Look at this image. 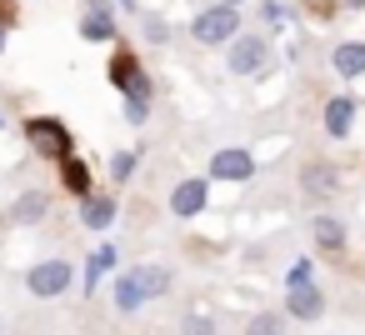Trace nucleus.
<instances>
[{
  "mask_svg": "<svg viewBox=\"0 0 365 335\" xmlns=\"http://www.w3.org/2000/svg\"><path fill=\"white\" fill-rule=\"evenodd\" d=\"M350 125H355V100H350V96H330V105H325V130H330L335 140H345Z\"/></svg>",
  "mask_w": 365,
  "mask_h": 335,
  "instance_id": "10",
  "label": "nucleus"
},
{
  "mask_svg": "<svg viewBox=\"0 0 365 335\" xmlns=\"http://www.w3.org/2000/svg\"><path fill=\"white\" fill-rule=\"evenodd\" d=\"M61 170H66V185H71L76 195H91V170H86L76 155H66V160H61Z\"/></svg>",
  "mask_w": 365,
  "mask_h": 335,
  "instance_id": "17",
  "label": "nucleus"
},
{
  "mask_svg": "<svg viewBox=\"0 0 365 335\" xmlns=\"http://www.w3.org/2000/svg\"><path fill=\"white\" fill-rule=\"evenodd\" d=\"M330 66H335V76H345V81L365 76V41H345V46H335Z\"/></svg>",
  "mask_w": 365,
  "mask_h": 335,
  "instance_id": "11",
  "label": "nucleus"
},
{
  "mask_svg": "<svg viewBox=\"0 0 365 335\" xmlns=\"http://www.w3.org/2000/svg\"><path fill=\"white\" fill-rule=\"evenodd\" d=\"M220 6H230V11H235V6H240V0H220Z\"/></svg>",
  "mask_w": 365,
  "mask_h": 335,
  "instance_id": "25",
  "label": "nucleus"
},
{
  "mask_svg": "<svg viewBox=\"0 0 365 335\" xmlns=\"http://www.w3.org/2000/svg\"><path fill=\"white\" fill-rule=\"evenodd\" d=\"M81 220H86L91 230H106V225L115 220V200H110V195H86V205H81Z\"/></svg>",
  "mask_w": 365,
  "mask_h": 335,
  "instance_id": "14",
  "label": "nucleus"
},
{
  "mask_svg": "<svg viewBox=\"0 0 365 335\" xmlns=\"http://www.w3.org/2000/svg\"><path fill=\"white\" fill-rule=\"evenodd\" d=\"M185 335H215V320L200 315V310H190V315H185Z\"/></svg>",
  "mask_w": 365,
  "mask_h": 335,
  "instance_id": "20",
  "label": "nucleus"
},
{
  "mask_svg": "<svg viewBox=\"0 0 365 335\" xmlns=\"http://www.w3.org/2000/svg\"><path fill=\"white\" fill-rule=\"evenodd\" d=\"M190 36L200 46H220V41H235L240 36V16L230 6H205L195 21H190Z\"/></svg>",
  "mask_w": 365,
  "mask_h": 335,
  "instance_id": "2",
  "label": "nucleus"
},
{
  "mask_svg": "<svg viewBox=\"0 0 365 335\" xmlns=\"http://www.w3.org/2000/svg\"><path fill=\"white\" fill-rule=\"evenodd\" d=\"M315 240H320L325 250H340V245H345V225H340L335 215H315Z\"/></svg>",
  "mask_w": 365,
  "mask_h": 335,
  "instance_id": "15",
  "label": "nucleus"
},
{
  "mask_svg": "<svg viewBox=\"0 0 365 335\" xmlns=\"http://www.w3.org/2000/svg\"><path fill=\"white\" fill-rule=\"evenodd\" d=\"M51 215V195H41V190H26L16 205H11V220H21V225H36V220H46Z\"/></svg>",
  "mask_w": 365,
  "mask_h": 335,
  "instance_id": "13",
  "label": "nucleus"
},
{
  "mask_svg": "<svg viewBox=\"0 0 365 335\" xmlns=\"http://www.w3.org/2000/svg\"><path fill=\"white\" fill-rule=\"evenodd\" d=\"M0 46H6V16H0Z\"/></svg>",
  "mask_w": 365,
  "mask_h": 335,
  "instance_id": "24",
  "label": "nucleus"
},
{
  "mask_svg": "<svg viewBox=\"0 0 365 335\" xmlns=\"http://www.w3.org/2000/svg\"><path fill=\"white\" fill-rule=\"evenodd\" d=\"M86 41H115V21H110V0H86V21H81Z\"/></svg>",
  "mask_w": 365,
  "mask_h": 335,
  "instance_id": "8",
  "label": "nucleus"
},
{
  "mask_svg": "<svg viewBox=\"0 0 365 335\" xmlns=\"http://www.w3.org/2000/svg\"><path fill=\"white\" fill-rule=\"evenodd\" d=\"M130 170H135V155H125V150L110 155V175H115V180H130Z\"/></svg>",
  "mask_w": 365,
  "mask_h": 335,
  "instance_id": "21",
  "label": "nucleus"
},
{
  "mask_svg": "<svg viewBox=\"0 0 365 335\" xmlns=\"http://www.w3.org/2000/svg\"><path fill=\"white\" fill-rule=\"evenodd\" d=\"M210 175H215V180L240 185V180H250V175H255V155H250V150H240V145L215 150V155H210Z\"/></svg>",
  "mask_w": 365,
  "mask_h": 335,
  "instance_id": "5",
  "label": "nucleus"
},
{
  "mask_svg": "<svg viewBox=\"0 0 365 335\" xmlns=\"http://www.w3.org/2000/svg\"><path fill=\"white\" fill-rule=\"evenodd\" d=\"M285 285H310V260H295L290 265V280Z\"/></svg>",
  "mask_w": 365,
  "mask_h": 335,
  "instance_id": "22",
  "label": "nucleus"
},
{
  "mask_svg": "<svg viewBox=\"0 0 365 335\" xmlns=\"http://www.w3.org/2000/svg\"><path fill=\"white\" fill-rule=\"evenodd\" d=\"M135 76H140V66H135V61H130V56H115V66H110V81H115V86H120V91H125V86H130V81H135Z\"/></svg>",
  "mask_w": 365,
  "mask_h": 335,
  "instance_id": "19",
  "label": "nucleus"
},
{
  "mask_svg": "<svg viewBox=\"0 0 365 335\" xmlns=\"http://www.w3.org/2000/svg\"><path fill=\"white\" fill-rule=\"evenodd\" d=\"M125 115H130V120H135V125H140V120H145V115H150V105H145V100H125Z\"/></svg>",
  "mask_w": 365,
  "mask_h": 335,
  "instance_id": "23",
  "label": "nucleus"
},
{
  "mask_svg": "<svg viewBox=\"0 0 365 335\" xmlns=\"http://www.w3.org/2000/svg\"><path fill=\"white\" fill-rule=\"evenodd\" d=\"M110 265H115V250H110V245H101V250H96V260L86 265V290H96V280H101Z\"/></svg>",
  "mask_w": 365,
  "mask_h": 335,
  "instance_id": "18",
  "label": "nucleus"
},
{
  "mask_svg": "<svg viewBox=\"0 0 365 335\" xmlns=\"http://www.w3.org/2000/svg\"><path fill=\"white\" fill-rule=\"evenodd\" d=\"M26 135H31V145H36V150H46V155H56V160H66V155H71V135H66V125H61V120L36 115V120L26 125Z\"/></svg>",
  "mask_w": 365,
  "mask_h": 335,
  "instance_id": "4",
  "label": "nucleus"
},
{
  "mask_svg": "<svg viewBox=\"0 0 365 335\" xmlns=\"http://www.w3.org/2000/svg\"><path fill=\"white\" fill-rule=\"evenodd\" d=\"M245 335H285V315L280 310H260L245 320Z\"/></svg>",
  "mask_w": 365,
  "mask_h": 335,
  "instance_id": "16",
  "label": "nucleus"
},
{
  "mask_svg": "<svg viewBox=\"0 0 365 335\" xmlns=\"http://www.w3.org/2000/svg\"><path fill=\"white\" fill-rule=\"evenodd\" d=\"M120 6H135V0H120Z\"/></svg>",
  "mask_w": 365,
  "mask_h": 335,
  "instance_id": "26",
  "label": "nucleus"
},
{
  "mask_svg": "<svg viewBox=\"0 0 365 335\" xmlns=\"http://www.w3.org/2000/svg\"><path fill=\"white\" fill-rule=\"evenodd\" d=\"M265 56H270L265 36H235V41H230V71H235V76H255V71L265 66Z\"/></svg>",
  "mask_w": 365,
  "mask_h": 335,
  "instance_id": "6",
  "label": "nucleus"
},
{
  "mask_svg": "<svg viewBox=\"0 0 365 335\" xmlns=\"http://www.w3.org/2000/svg\"><path fill=\"white\" fill-rule=\"evenodd\" d=\"M285 305H290V320H320V310H325V295H320L315 285H290Z\"/></svg>",
  "mask_w": 365,
  "mask_h": 335,
  "instance_id": "9",
  "label": "nucleus"
},
{
  "mask_svg": "<svg viewBox=\"0 0 365 335\" xmlns=\"http://www.w3.org/2000/svg\"><path fill=\"white\" fill-rule=\"evenodd\" d=\"M165 290H170V270H160V265H130L115 275V305L120 310H140L145 300H155Z\"/></svg>",
  "mask_w": 365,
  "mask_h": 335,
  "instance_id": "1",
  "label": "nucleus"
},
{
  "mask_svg": "<svg viewBox=\"0 0 365 335\" xmlns=\"http://www.w3.org/2000/svg\"><path fill=\"white\" fill-rule=\"evenodd\" d=\"M300 185H305V195H330V190L340 185V170L325 165V160H310L305 175H300Z\"/></svg>",
  "mask_w": 365,
  "mask_h": 335,
  "instance_id": "12",
  "label": "nucleus"
},
{
  "mask_svg": "<svg viewBox=\"0 0 365 335\" xmlns=\"http://www.w3.org/2000/svg\"><path fill=\"white\" fill-rule=\"evenodd\" d=\"M205 200H210V185H205L200 175H190V180H180V185H175V195H170V215L190 220V215H200V210H205Z\"/></svg>",
  "mask_w": 365,
  "mask_h": 335,
  "instance_id": "7",
  "label": "nucleus"
},
{
  "mask_svg": "<svg viewBox=\"0 0 365 335\" xmlns=\"http://www.w3.org/2000/svg\"><path fill=\"white\" fill-rule=\"evenodd\" d=\"M71 265L66 260H41V265H31V275H26V285H31V295H41V300H51V295H66V285H71Z\"/></svg>",
  "mask_w": 365,
  "mask_h": 335,
  "instance_id": "3",
  "label": "nucleus"
}]
</instances>
